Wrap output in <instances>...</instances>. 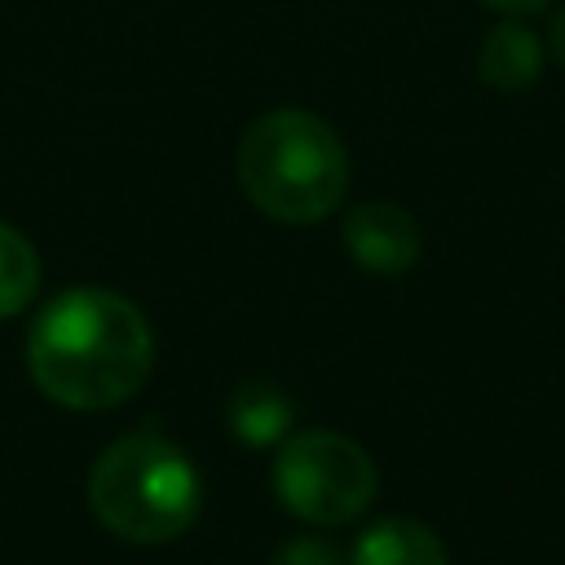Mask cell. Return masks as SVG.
Returning <instances> with one entry per match:
<instances>
[{
    "instance_id": "6da1fadb",
    "label": "cell",
    "mask_w": 565,
    "mask_h": 565,
    "mask_svg": "<svg viewBox=\"0 0 565 565\" xmlns=\"http://www.w3.org/2000/svg\"><path fill=\"white\" fill-rule=\"evenodd\" d=\"M154 366L146 313L110 287L57 291L26 331L35 388L66 411H110L128 402Z\"/></svg>"
},
{
    "instance_id": "7a4b0ae2",
    "label": "cell",
    "mask_w": 565,
    "mask_h": 565,
    "mask_svg": "<svg viewBox=\"0 0 565 565\" xmlns=\"http://www.w3.org/2000/svg\"><path fill=\"white\" fill-rule=\"evenodd\" d=\"M238 190L282 225H318L349 194V150L335 128L300 106L265 110L234 150Z\"/></svg>"
},
{
    "instance_id": "3957f363",
    "label": "cell",
    "mask_w": 565,
    "mask_h": 565,
    "mask_svg": "<svg viewBox=\"0 0 565 565\" xmlns=\"http://www.w3.org/2000/svg\"><path fill=\"white\" fill-rule=\"evenodd\" d=\"M88 508L115 539L159 547L194 525L203 508V481L177 441L159 433H128L93 459Z\"/></svg>"
},
{
    "instance_id": "277c9868",
    "label": "cell",
    "mask_w": 565,
    "mask_h": 565,
    "mask_svg": "<svg viewBox=\"0 0 565 565\" xmlns=\"http://www.w3.org/2000/svg\"><path fill=\"white\" fill-rule=\"evenodd\" d=\"M380 490L375 459L335 428L287 433L274 450V499L309 525L358 521Z\"/></svg>"
},
{
    "instance_id": "5b68a950",
    "label": "cell",
    "mask_w": 565,
    "mask_h": 565,
    "mask_svg": "<svg viewBox=\"0 0 565 565\" xmlns=\"http://www.w3.org/2000/svg\"><path fill=\"white\" fill-rule=\"evenodd\" d=\"M340 238H344V252L353 256V265L366 269V274H380V278L406 274L424 252L419 221L402 203H388V199L358 203L344 216Z\"/></svg>"
},
{
    "instance_id": "8992f818",
    "label": "cell",
    "mask_w": 565,
    "mask_h": 565,
    "mask_svg": "<svg viewBox=\"0 0 565 565\" xmlns=\"http://www.w3.org/2000/svg\"><path fill=\"white\" fill-rule=\"evenodd\" d=\"M477 75L494 93H525L543 75V40L521 18H503L486 31L477 53Z\"/></svg>"
},
{
    "instance_id": "52a82bcc",
    "label": "cell",
    "mask_w": 565,
    "mask_h": 565,
    "mask_svg": "<svg viewBox=\"0 0 565 565\" xmlns=\"http://www.w3.org/2000/svg\"><path fill=\"white\" fill-rule=\"evenodd\" d=\"M349 565H450L446 543L415 516L371 521L349 552Z\"/></svg>"
},
{
    "instance_id": "ba28073f",
    "label": "cell",
    "mask_w": 565,
    "mask_h": 565,
    "mask_svg": "<svg viewBox=\"0 0 565 565\" xmlns=\"http://www.w3.org/2000/svg\"><path fill=\"white\" fill-rule=\"evenodd\" d=\"M225 419H230V433H234L243 446L265 450V446H278V441L291 433L296 411H291V397H287V393H278L274 384L252 380V384H238V388H234Z\"/></svg>"
},
{
    "instance_id": "9c48e42d",
    "label": "cell",
    "mask_w": 565,
    "mask_h": 565,
    "mask_svg": "<svg viewBox=\"0 0 565 565\" xmlns=\"http://www.w3.org/2000/svg\"><path fill=\"white\" fill-rule=\"evenodd\" d=\"M40 291V256L22 230L0 221V318L22 313Z\"/></svg>"
},
{
    "instance_id": "30bf717a",
    "label": "cell",
    "mask_w": 565,
    "mask_h": 565,
    "mask_svg": "<svg viewBox=\"0 0 565 565\" xmlns=\"http://www.w3.org/2000/svg\"><path fill=\"white\" fill-rule=\"evenodd\" d=\"M269 565H344V556L322 534H296V539H287V543L274 547Z\"/></svg>"
},
{
    "instance_id": "8fae6325",
    "label": "cell",
    "mask_w": 565,
    "mask_h": 565,
    "mask_svg": "<svg viewBox=\"0 0 565 565\" xmlns=\"http://www.w3.org/2000/svg\"><path fill=\"white\" fill-rule=\"evenodd\" d=\"M481 4H490V9H499L503 18H530V13H539V9H547V0H481Z\"/></svg>"
},
{
    "instance_id": "7c38bea8",
    "label": "cell",
    "mask_w": 565,
    "mask_h": 565,
    "mask_svg": "<svg viewBox=\"0 0 565 565\" xmlns=\"http://www.w3.org/2000/svg\"><path fill=\"white\" fill-rule=\"evenodd\" d=\"M547 49H552V57L565 66V4L556 9V18H552V26H547Z\"/></svg>"
}]
</instances>
